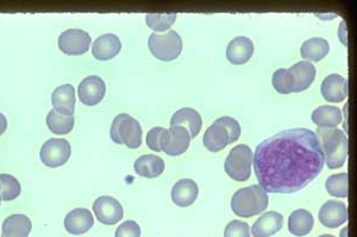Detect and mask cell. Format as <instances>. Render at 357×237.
<instances>
[{"instance_id":"cell-1","label":"cell","mask_w":357,"mask_h":237,"mask_svg":"<svg viewBox=\"0 0 357 237\" xmlns=\"http://www.w3.org/2000/svg\"><path fill=\"white\" fill-rule=\"evenodd\" d=\"M256 178L266 193H293L306 188L324 167L325 157L316 133L289 129L256 147Z\"/></svg>"},{"instance_id":"cell-2","label":"cell","mask_w":357,"mask_h":237,"mask_svg":"<svg viewBox=\"0 0 357 237\" xmlns=\"http://www.w3.org/2000/svg\"><path fill=\"white\" fill-rule=\"evenodd\" d=\"M316 136L321 141L325 164L331 170L340 169L348 157V138L342 129H318Z\"/></svg>"},{"instance_id":"cell-3","label":"cell","mask_w":357,"mask_h":237,"mask_svg":"<svg viewBox=\"0 0 357 237\" xmlns=\"http://www.w3.org/2000/svg\"><path fill=\"white\" fill-rule=\"evenodd\" d=\"M269 204V198L260 185H250L236 191L231 198V209L238 218H252L264 213Z\"/></svg>"},{"instance_id":"cell-4","label":"cell","mask_w":357,"mask_h":237,"mask_svg":"<svg viewBox=\"0 0 357 237\" xmlns=\"http://www.w3.org/2000/svg\"><path fill=\"white\" fill-rule=\"evenodd\" d=\"M111 139L121 145L126 144L129 149H138L142 145V127L136 119L129 114H118L112 121L110 129Z\"/></svg>"},{"instance_id":"cell-5","label":"cell","mask_w":357,"mask_h":237,"mask_svg":"<svg viewBox=\"0 0 357 237\" xmlns=\"http://www.w3.org/2000/svg\"><path fill=\"white\" fill-rule=\"evenodd\" d=\"M149 50L153 56L158 60L169 62L180 56L183 51V38L175 30H169L168 33L158 35L151 33L148 40Z\"/></svg>"},{"instance_id":"cell-6","label":"cell","mask_w":357,"mask_h":237,"mask_svg":"<svg viewBox=\"0 0 357 237\" xmlns=\"http://www.w3.org/2000/svg\"><path fill=\"white\" fill-rule=\"evenodd\" d=\"M252 151L248 145L236 146L225 159V172L234 181H245L252 176Z\"/></svg>"},{"instance_id":"cell-7","label":"cell","mask_w":357,"mask_h":237,"mask_svg":"<svg viewBox=\"0 0 357 237\" xmlns=\"http://www.w3.org/2000/svg\"><path fill=\"white\" fill-rule=\"evenodd\" d=\"M191 144V136L185 127L171 126V129H165L160 137L161 151L168 156H180L186 152Z\"/></svg>"},{"instance_id":"cell-8","label":"cell","mask_w":357,"mask_h":237,"mask_svg":"<svg viewBox=\"0 0 357 237\" xmlns=\"http://www.w3.org/2000/svg\"><path fill=\"white\" fill-rule=\"evenodd\" d=\"M59 48L68 56H80L89 51L92 38L80 28H69L59 37Z\"/></svg>"},{"instance_id":"cell-9","label":"cell","mask_w":357,"mask_h":237,"mask_svg":"<svg viewBox=\"0 0 357 237\" xmlns=\"http://www.w3.org/2000/svg\"><path fill=\"white\" fill-rule=\"evenodd\" d=\"M72 147L65 139H49L42 146L40 158L45 166L59 167L69 161Z\"/></svg>"},{"instance_id":"cell-10","label":"cell","mask_w":357,"mask_h":237,"mask_svg":"<svg viewBox=\"0 0 357 237\" xmlns=\"http://www.w3.org/2000/svg\"><path fill=\"white\" fill-rule=\"evenodd\" d=\"M93 211L98 221L106 225L116 224L124 216L122 204L111 196L97 198L93 203Z\"/></svg>"},{"instance_id":"cell-11","label":"cell","mask_w":357,"mask_h":237,"mask_svg":"<svg viewBox=\"0 0 357 237\" xmlns=\"http://www.w3.org/2000/svg\"><path fill=\"white\" fill-rule=\"evenodd\" d=\"M106 85L102 77L91 75L82 81L77 88V95L86 106H96L105 97Z\"/></svg>"},{"instance_id":"cell-12","label":"cell","mask_w":357,"mask_h":237,"mask_svg":"<svg viewBox=\"0 0 357 237\" xmlns=\"http://www.w3.org/2000/svg\"><path fill=\"white\" fill-rule=\"evenodd\" d=\"M319 221L325 228L335 229L348 221L347 205L341 201L326 202L319 210Z\"/></svg>"},{"instance_id":"cell-13","label":"cell","mask_w":357,"mask_h":237,"mask_svg":"<svg viewBox=\"0 0 357 237\" xmlns=\"http://www.w3.org/2000/svg\"><path fill=\"white\" fill-rule=\"evenodd\" d=\"M321 95L329 102H342L348 97V81L340 74H331L321 83Z\"/></svg>"},{"instance_id":"cell-14","label":"cell","mask_w":357,"mask_h":237,"mask_svg":"<svg viewBox=\"0 0 357 237\" xmlns=\"http://www.w3.org/2000/svg\"><path fill=\"white\" fill-rule=\"evenodd\" d=\"M292 76L293 92H304L316 79L317 69L309 60H301L289 69Z\"/></svg>"},{"instance_id":"cell-15","label":"cell","mask_w":357,"mask_h":237,"mask_svg":"<svg viewBox=\"0 0 357 237\" xmlns=\"http://www.w3.org/2000/svg\"><path fill=\"white\" fill-rule=\"evenodd\" d=\"M93 224L94 218L92 213L84 208H77L69 211L65 218V229L72 235L86 234Z\"/></svg>"},{"instance_id":"cell-16","label":"cell","mask_w":357,"mask_h":237,"mask_svg":"<svg viewBox=\"0 0 357 237\" xmlns=\"http://www.w3.org/2000/svg\"><path fill=\"white\" fill-rule=\"evenodd\" d=\"M254 54V43L250 38L245 36H238L229 43L227 48V60L232 65H241L247 63Z\"/></svg>"},{"instance_id":"cell-17","label":"cell","mask_w":357,"mask_h":237,"mask_svg":"<svg viewBox=\"0 0 357 237\" xmlns=\"http://www.w3.org/2000/svg\"><path fill=\"white\" fill-rule=\"evenodd\" d=\"M122 49V42L114 33H105L98 37L92 47L93 56L99 60H107L117 56Z\"/></svg>"},{"instance_id":"cell-18","label":"cell","mask_w":357,"mask_h":237,"mask_svg":"<svg viewBox=\"0 0 357 237\" xmlns=\"http://www.w3.org/2000/svg\"><path fill=\"white\" fill-rule=\"evenodd\" d=\"M284 225L282 215L276 211H268L264 213L252 228L254 237H271L274 234L280 231Z\"/></svg>"},{"instance_id":"cell-19","label":"cell","mask_w":357,"mask_h":237,"mask_svg":"<svg viewBox=\"0 0 357 237\" xmlns=\"http://www.w3.org/2000/svg\"><path fill=\"white\" fill-rule=\"evenodd\" d=\"M198 193H199V188L197 183L186 178V179H181L175 183L171 195L172 199L175 204L181 208H187L195 203V199L198 197Z\"/></svg>"},{"instance_id":"cell-20","label":"cell","mask_w":357,"mask_h":237,"mask_svg":"<svg viewBox=\"0 0 357 237\" xmlns=\"http://www.w3.org/2000/svg\"><path fill=\"white\" fill-rule=\"evenodd\" d=\"M171 126L186 127L192 139L199 134L202 126H203V119L195 109L185 107V108L178 109L174 113V115L172 117Z\"/></svg>"},{"instance_id":"cell-21","label":"cell","mask_w":357,"mask_h":237,"mask_svg":"<svg viewBox=\"0 0 357 237\" xmlns=\"http://www.w3.org/2000/svg\"><path fill=\"white\" fill-rule=\"evenodd\" d=\"M52 105L56 112L65 115H74L75 112V89L72 85H62L54 90Z\"/></svg>"},{"instance_id":"cell-22","label":"cell","mask_w":357,"mask_h":237,"mask_svg":"<svg viewBox=\"0 0 357 237\" xmlns=\"http://www.w3.org/2000/svg\"><path fill=\"white\" fill-rule=\"evenodd\" d=\"M33 223L25 215H11L5 220L1 227V237H29Z\"/></svg>"},{"instance_id":"cell-23","label":"cell","mask_w":357,"mask_h":237,"mask_svg":"<svg viewBox=\"0 0 357 237\" xmlns=\"http://www.w3.org/2000/svg\"><path fill=\"white\" fill-rule=\"evenodd\" d=\"M203 142L211 152H220L230 144V138L227 129L215 121L204 134Z\"/></svg>"},{"instance_id":"cell-24","label":"cell","mask_w":357,"mask_h":237,"mask_svg":"<svg viewBox=\"0 0 357 237\" xmlns=\"http://www.w3.org/2000/svg\"><path fill=\"white\" fill-rule=\"evenodd\" d=\"M135 171L146 178H156L165 171V161L155 154H144L135 161Z\"/></svg>"},{"instance_id":"cell-25","label":"cell","mask_w":357,"mask_h":237,"mask_svg":"<svg viewBox=\"0 0 357 237\" xmlns=\"http://www.w3.org/2000/svg\"><path fill=\"white\" fill-rule=\"evenodd\" d=\"M342 119L341 109L336 106H321L312 113V121L318 129H336Z\"/></svg>"},{"instance_id":"cell-26","label":"cell","mask_w":357,"mask_h":237,"mask_svg":"<svg viewBox=\"0 0 357 237\" xmlns=\"http://www.w3.org/2000/svg\"><path fill=\"white\" fill-rule=\"evenodd\" d=\"M314 225L312 213L305 209H298L291 213L289 218V233L294 236H305L311 233Z\"/></svg>"},{"instance_id":"cell-27","label":"cell","mask_w":357,"mask_h":237,"mask_svg":"<svg viewBox=\"0 0 357 237\" xmlns=\"http://www.w3.org/2000/svg\"><path fill=\"white\" fill-rule=\"evenodd\" d=\"M329 51V42L321 37H313L305 40L301 48V57L305 60H309L313 62L323 60L324 57L328 56Z\"/></svg>"},{"instance_id":"cell-28","label":"cell","mask_w":357,"mask_h":237,"mask_svg":"<svg viewBox=\"0 0 357 237\" xmlns=\"http://www.w3.org/2000/svg\"><path fill=\"white\" fill-rule=\"evenodd\" d=\"M75 119L74 115H65L61 113L56 112L55 109L50 111L47 115V126L54 134H68L72 132Z\"/></svg>"},{"instance_id":"cell-29","label":"cell","mask_w":357,"mask_h":237,"mask_svg":"<svg viewBox=\"0 0 357 237\" xmlns=\"http://www.w3.org/2000/svg\"><path fill=\"white\" fill-rule=\"evenodd\" d=\"M348 183H349L348 173H336L326 179L325 186H326L329 195L333 197L347 198L348 197V191H349Z\"/></svg>"},{"instance_id":"cell-30","label":"cell","mask_w":357,"mask_h":237,"mask_svg":"<svg viewBox=\"0 0 357 237\" xmlns=\"http://www.w3.org/2000/svg\"><path fill=\"white\" fill-rule=\"evenodd\" d=\"M22 193L20 181L11 174H0V197L1 201L10 202L16 199Z\"/></svg>"},{"instance_id":"cell-31","label":"cell","mask_w":357,"mask_h":237,"mask_svg":"<svg viewBox=\"0 0 357 237\" xmlns=\"http://www.w3.org/2000/svg\"><path fill=\"white\" fill-rule=\"evenodd\" d=\"M176 20V13H148L146 25L158 33H163L171 28Z\"/></svg>"},{"instance_id":"cell-32","label":"cell","mask_w":357,"mask_h":237,"mask_svg":"<svg viewBox=\"0 0 357 237\" xmlns=\"http://www.w3.org/2000/svg\"><path fill=\"white\" fill-rule=\"evenodd\" d=\"M273 87L280 94L293 92V81L289 69L280 68L273 74Z\"/></svg>"},{"instance_id":"cell-33","label":"cell","mask_w":357,"mask_h":237,"mask_svg":"<svg viewBox=\"0 0 357 237\" xmlns=\"http://www.w3.org/2000/svg\"><path fill=\"white\" fill-rule=\"evenodd\" d=\"M224 237H250V227L245 222L234 220L225 227Z\"/></svg>"},{"instance_id":"cell-34","label":"cell","mask_w":357,"mask_h":237,"mask_svg":"<svg viewBox=\"0 0 357 237\" xmlns=\"http://www.w3.org/2000/svg\"><path fill=\"white\" fill-rule=\"evenodd\" d=\"M215 121L227 129L229 138H230V144L238 140V138L241 137V125L238 121L231 117H222Z\"/></svg>"},{"instance_id":"cell-35","label":"cell","mask_w":357,"mask_h":237,"mask_svg":"<svg viewBox=\"0 0 357 237\" xmlns=\"http://www.w3.org/2000/svg\"><path fill=\"white\" fill-rule=\"evenodd\" d=\"M114 237H141V228L135 221H126L118 227Z\"/></svg>"},{"instance_id":"cell-36","label":"cell","mask_w":357,"mask_h":237,"mask_svg":"<svg viewBox=\"0 0 357 237\" xmlns=\"http://www.w3.org/2000/svg\"><path fill=\"white\" fill-rule=\"evenodd\" d=\"M165 129H163V127H154L146 134V145H148L149 149L155 151V152H160L161 151L160 137H161V134H162Z\"/></svg>"},{"instance_id":"cell-37","label":"cell","mask_w":357,"mask_h":237,"mask_svg":"<svg viewBox=\"0 0 357 237\" xmlns=\"http://www.w3.org/2000/svg\"><path fill=\"white\" fill-rule=\"evenodd\" d=\"M6 129H8V120H6L4 114L0 113V136L4 134Z\"/></svg>"},{"instance_id":"cell-38","label":"cell","mask_w":357,"mask_h":237,"mask_svg":"<svg viewBox=\"0 0 357 237\" xmlns=\"http://www.w3.org/2000/svg\"><path fill=\"white\" fill-rule=\"evenodd\" d=\"M318 237H336V236H333V235H330V234H325V235H321V236H318Z\"/></svg>"},{"instance_id":"cell-39","label":"cell","mask_w":357,"mask_h":237,"mask_svg":"<svg viewBox=\"0 0 357 237\" xmlns=\"http://www.w3.org/2000/svg\"><path fill=\"white\" fill-rule=\"evenodd\" d=\"M0 203H1V197H0Z\"/></svg>"}]
</instances>
